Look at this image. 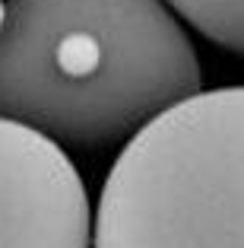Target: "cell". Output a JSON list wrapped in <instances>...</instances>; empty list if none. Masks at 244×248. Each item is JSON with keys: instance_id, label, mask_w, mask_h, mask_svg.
<instances>
[{"instance_id": "2", "label": "cell", "mask_w": 244, "mask_h": 248, "mask_svg": "<svg viewBox=\"0 0 244 248\" xmlns=\"http://www.w3.org/2000/svg\"><path fill=\"white\" fill-rule=\"evenodd\" d=\"M92 248H244V86L197 93L124 143Z\"/></svg>"}, {"instance_id": "3", "label": "cell", "mask_w": 244, "mask_h": 248, "mask_svg": "<svg viewBox=\"0 0 244 248\" xmlns=\"http://www.w3.org/2000/svg\"><path fill=\"white\" fill-rule=\"evenodd\" d=\"M92 219L64 146L0 118V248H92Z\"/></svg>"}, {"instance_id": "5", "label": "cell", "mask_w": 244, "mask_h": 248, "mask_svg": "<svg viewBox=\"0 0 244 248\" xmlns=\"http://www.w3.org/2000/svg\"><path fill=\"white\" fill-rule=\"evenodd\" d=\"M3 19H7V0H0V26H3Z\"/></svg>"}, {"instance_id": "1", "label": "cell", "mask_w": 244, "mask_h": 248, "mask_svg": "<svg viewBox=\"0 0 244 248\" xmlns=\"http://www.w3.org/2000/svg\"><path fill=\"white\" fill-rule=\"evenodd\" d=\"M197 93L200 58L165 0H7L0 118L64 150L127 143Z\"/></svg>"}, {"instance_id": "4", "label": "cell", "mask_w": 244, "mask_h": 248, "mask_svg": "<svg viewBox=\"0 0 244 248\" xmlns=\"http://www.w3.org/2000/svg\"><path fill=\"white\" fill-rule=\"evenodd\" d=\"M181 22L244 58V0H165Z\"/></svg>"}]
</instances>
